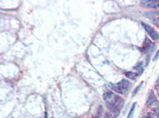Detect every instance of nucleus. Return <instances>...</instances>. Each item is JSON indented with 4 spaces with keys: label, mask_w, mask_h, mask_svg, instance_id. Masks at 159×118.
<instances>
[{
    "label": "nucleus",
    "mask_w": 159,
    "mask_h": 118,
    "mask_svg": "<svg viewBox=\"0 0 159 118\" xmlns=\"http://www.w3.org/2000/svg\"><path fill=\"white\" fill-rule=\"evenodd\" d=\"M141 118H153V116H151V115H148V113H147V115H144Z\"/></svg>",
    "instance_id": "nucleus-10"
},
{
    "label": "nucleus",
    "mask_w": 159,
    "mask_h": 118,
    "mask_svg": "<svg viewBox=\"0 0 159 118\" xmlns=\"http://www.w3.org/2000/svg\"><path fill=\"white\" fill-rule=\"evenodd\" d=\"M135 108H137V104H133V105H132V108H131V110H130V113H128L127 118H132V117H133V113H134Z\"/></svg>",
    "instance_id": "nucleus-7"
},
{
    "label": "nucleus",
    "mask_w": 159,
    "mask_h": 118,
    "mask_svg": "<svg viewBox=\"0 0 159 118\" xmlns=\"http://www.w3.org/2000/svg\"><path fill=\"white\" fill-rule=\"evenodd\" d=\"M103 118H111V117H109V115L107 113V115H104V117H103Z\"/></svg>",
    "instance_id": "nucleus-12"
},
{
    "label": "nucleus",
    "mask_w": 159,
    "mask_h": 118,
    "mask_svg": "<svg viewBox=\"0 0 159 118\" xmlns=\"http://www.w3.org/2000/svg\"><path fill=\"white\" fill-rule=\"evenodd\" d=\"M153 59H154V60H158V59H159V50L157 51V55L154 56V58H153Z\"/></svg>",
    "instance_id": "nucleus-9"
},
{
    "label": "nucleus",
    "mask_w": 159,
    "mask_h": 118,
    "mask_svg": "<svg viewBox=\"0 0 159 118\" xmlns=\"http://www.w3.org/2000/svg\"><path fill=\"white\" fill-rule=\"evenodd\" d=\"M146 102H147L146 104H147V106H148V108H152L153 110L159 109V102H158V99H157V97H155L154 92L150 91V93H148V97H147V100H146Z\"/></svg>",
    "instance_id": "nucleus-3"
},
{
    "label": "nucleus",
    "mask_w": 159,
    "mask_h": 118,
    "mask_svg": "<svg viewBox=\"0 0 159 118\" xmlns=\"http://www.w3.org/2000/svg\"><path fill=\"white\" fill-rule=\"evenodd\" d=\"M143 26H144L146 33L148 35V37H150L151 39H153V40H158V39H159V33L155 31V28H153L152 26H150V25H147V24H145V23H143Z\"/></svg>",
    "instance_id": "nucleus-4"
},
{
    "label": "nucleus",
    "mask_w": 159,
    "mask_h": 118,
    "mask_svg": "<svg viewBox=\"0 0 159 118\" xmlns=\"http://www.w3.org/2000/svg\"><path fill=\"white\" fill-rule=\"evenodd\" d=\"M125 76H126L128 79H131V80H135L137 77H138V75H135V73H133V72H126Z\"/></svg>",
    "instance_id": "nucleus-6"
},
{
    "label": "nucleus",
    "mask_w": 159,
    "mask_h": 118,
    "mask_svg": "<svg viewBox=\"0 0 159 118\" xmlns=\"http://www.w3.org/2000/svg\"><path fill=\"white\" fill-rule=\"evenodd\" d=\"M109 88L114 91V92H118L119 95H126L131 88V83L127 80V79H122L120 83H118L116 85L114 84H109Z\"/></svg>",
    "instance_id": "nucleus-2"
},
{
    "label": "nucleus",
    "mask_w": 159,
    "mask_h": 118,
    "mask_svg": "<svg viewBox=\"0 0 159 118\" xmlns=\"http://www.w3.org/2000/svg\"><path fill=\"white\" fill-rule=\"evenodd\" d=\"M141 6H145L147 8H159V0H157V1H150V0H147V1H141L140 3Z\"/></svg>",
    "instance_id": "nucleus-5"
},
{
    "label": "nucleus",
    "mask_w": 159,
    "mask_h": 118,
    "mask_svg": "<svg viewBox=\"0 0 159 118\" xmlns=\"http://www.w3.org/2000/svg\"><path fill=\"white\" fill-rule=\"evenodd\" d=\"M140 88H141V84H140V85H139V86H138V88H137V89L134 90V92H133V96H135V95L138 93V91L140 90Z\"/></svg>",
    "instance_id": "nucleus-8"
},
{
    "label": "nucleus",
    "mask_w": 159,
    "mask_h": 118,
    "mask_svg": "<svg viewBox=\"0 0 159 118\" xmlns=\"http://www.w3.org/2000/svg\"><path fill=\"white\" fill-rule=\"evenodd\" d=\"M154 113H155V117H157V118H159V109L154 110Z\"/></svg>",
    "instance_id": "nucleus-11"
},
{
    "label": "nucleus",
    "mask_w": 159,
    "mask_h": 118,
    "mask_svg": "<svg viewBox=\"0 0 159 118\" xmlns=\"http://www.w3.org/2000/svg\"><path fill=\"white\" fill-rule=\"evenodd\" d=\"M103 99L106 104H107L108 109L111 110V112L115 117H118L120 113V109L123 106V99L112 91H106L103 93Z\"/></svg>",
    "instance_id": "nucleus-1"
}]
</instances>
